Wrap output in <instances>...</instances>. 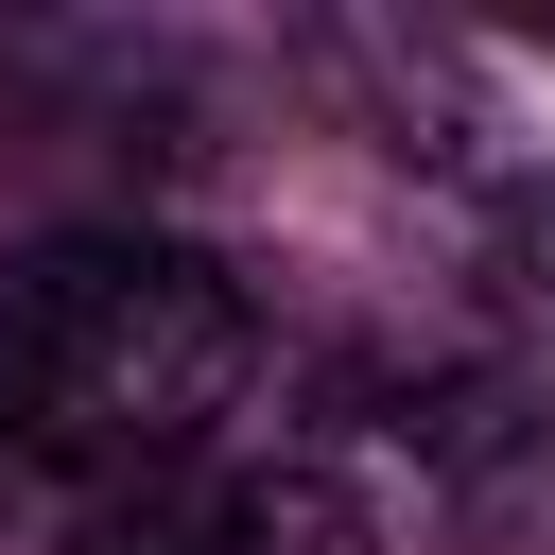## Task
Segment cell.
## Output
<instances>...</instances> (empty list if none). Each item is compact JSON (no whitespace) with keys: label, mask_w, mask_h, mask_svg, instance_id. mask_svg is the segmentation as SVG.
I'll return each mask as SVG.
<instances>
[{"label":"cell","mask_w":555,"mask_h":555,"mask_svg":"<svg viewBox=\"0 0 555 555\" xmlns=\"http://www.w3.org/2000/svg\"><path fill=\"white\" fill-rule=\"evenodd\" d=\"M382 434H399L416 468H451L468 503H520V468H538V399H520L503 364H434V382H399Z\"/></svg>","instance_id":"3"},{"label":"cell","mask_w":555,"mask_h":555,"mask_svg":"<svg viewBox=\"0 0 555 555\" xmlns=\"http://www.w3.org/2000/svg\"><path fill=\"white\" fill-rule=\"evenodd\" d=\"M243 364H260V312L208 243L52 225V243L0 260V434L35 468H69L87 503L191 468L208 416L243 399Z\"/></svg>","instance_id":"1"},{"label":"cell","mask_w":555,"mask_h":555,"mask_svg":"<svg viewBox=\"0 0 555 555\" xmlns=\"http://www.w3.org/2000/svg\"><path fill=\"white\" fill-rule=\"evenodd\" d=\"M17 486H35V451H17V434H0V503H17Z\"/></svg>","instance_id":"5"},{"label":"cell","mask_w":555,"mask_h":555,"mask_svg":"<svg viewBox=\"0 0 555 555\" xmlns=\"http://www.w3.org/2000/svg\"><path fill=\"white\" fill-rule=\"evenodd\" d=\"M69 555H382V520L347 503L330 451H191L156 486H104Z\"/></svg>","instance_id":"2"},{"label":"cell","mask_w":555,"mask_h":555,"mask_svg":"<svg viewBox=\"0 0 555 555\" xmlns=\"http://www.w3.org/2000/svg\"><path fill=\"white\" fill-rule=\"evenodd\" d=\"M486 260H503V295H520V312H555V191H503Z\"/></svg>","instance_id":"4"}]
</instances>
